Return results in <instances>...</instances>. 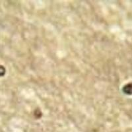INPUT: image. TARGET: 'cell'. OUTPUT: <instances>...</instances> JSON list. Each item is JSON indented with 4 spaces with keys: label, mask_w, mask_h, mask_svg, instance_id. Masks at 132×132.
Returning a JSON list of instances; mask_svg holds the SVG:
<instances>
[{
    "label": "cell",
    "mask_w": 132,
    "mask_h": 132,
    "mask_svg": "<svg viewBox=\"0 0 132 132\" xmlns=\"http://www.w3.org/2000/svg\"><path fill=\"white\" fill-rule=\"evenodd\" d=\"M5 74V69L3 66L0 65V77H3Z\"/></svg>",
    "instance_id": "obj_2"
},
{
    "label": "cell",
    "mask_w": 132,
    "mask_h": 132,
    "mask_svg": "<svg viewBox=\"0 0 132 132\" xmlns=\"http://www.w3.org/2000/svg\"><path fill=\"white\" fill-rule=\"evenodd\" d=\"M123 91L128 95H132V83L126 85L123 88Z\"/></svg>",
    "instance_id": "obj_1"
}]
</instances>
